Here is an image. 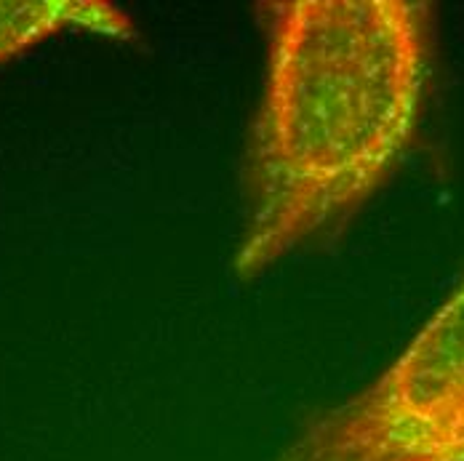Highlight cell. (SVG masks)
<instances>
[{"instance_id": "1", "label": "cell", "mask_w": 464, "mask_h": 461, "mask_svg": "<svg viewBox=\"0 0 464 461\" xmlns=\"http://www.w3.org/2000/svg\"><path fill=\"white\" fill-rule=\"evenodd\" d=\"M262 19L267 70L235 256L246 280L369 203L414 141L432 72L424 0H273Z\"/></svg>"}, {"instance_id": "2", "label": "cell", "mask_w": 464, "mask_h": 461, "mask_svg": "<svg viewBox=\"0 0 464 461\" xmlns=\"http://www.w3.org/2000/svg\"><path fill=\"white\" fill-rule=\"evenodd\" d=\"M278 461H464V280L372 384L310 416Z\"/></svg>"}]
</instances>
